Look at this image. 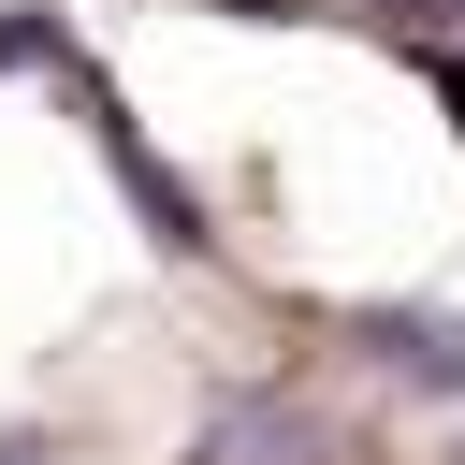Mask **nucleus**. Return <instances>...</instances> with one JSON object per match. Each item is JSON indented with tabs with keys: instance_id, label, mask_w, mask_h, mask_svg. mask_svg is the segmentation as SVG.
I'll return each mask as SVG.
<instances>
[{
	"instance_id": "1",
	"label": "nucleus",
	"mask_w": 465,
	"mask_h": 465,
	"mask_svg": "<svg viewBox=\"0 0 465 465\" xmlns=\"http://www.w3.org/2000/svg\"><path fill=\"white\" fill-rule=\"evenodd\" d=\"M363 349H378L407 392H465V320H436V305H378Z\"/></svg>"
},
{
	"instance_id": "2",
	"label": "nucleus",
	"mask_w": 465,
	"mask_h": 465,
	"mask_svg": "<svg viewBox=\"0 0 465 465\" xmlns=\"http://www.w3.org/2000/svg\"><path fill=\"white\" fill-rule=\"evenodd\" d=\"M203 465H320V421H305V407H232V421L203 436Z\"/></svg>"
},
{
	"instance_id": "3",
	"label": "nucleus",
	"mask_w": 465,
	"mask_h": 465,
	"mask_svg": "<svg viewBox=\"0 0 465 465\" xmlns=\"http://www.w3.org/2000/svg\"><path fill=\"white\" fill-rule=\"evenodd\" d=\"M44 44H58V29H44V15H15V29H0V73H15V58H44Z\"/></svg>"
},
{
	"instance_id": "4",
	"label": "nucleus",
	"mask_w": 465,
	"mask_h": 465,
	"mask_svg": "<svg viewBox=\"0 0 465 465\" xmlns=\"http://www.w3.org/2000/svg\"><path fill=\"white\" fill-rule=\"evenodd\" d=\"M392 15H407V29H465V0H392Z\"/></svg>"
}]
</instances>
